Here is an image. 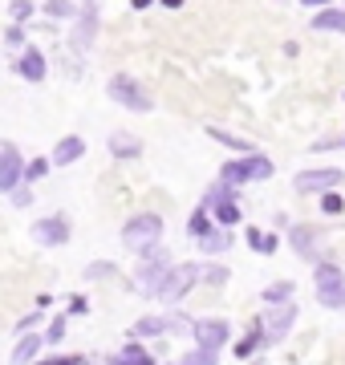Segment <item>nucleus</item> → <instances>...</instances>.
<instances>
[{"mask_svg": "<svg viewBox=\"0 0 345 365\" xmlns=\"http://www.w3.org/2000/svg\"><path fill=\"white\" fill-rule=\"evenodd\" d=\"M268 175H272V163L264 155H252V150L240 163H224V170H220L224 187H236V182H248V179H268Z\"/></svg>", "mask_w": 345, "mask_h": 365, "instance_id": "nucleus-1", "label": "nucleus"}, {"mask_svg": "<svg viewBox=\"0 0 345 365\" xmlns=\"http://www.w3.org/2000/svg\"><path fill=\"white\" fill-rule=\"evenodd\" d=\"M159 235H163L159 215H134V220L122 227V240H126V248H134V252H150Z\"/></svg>", "mask_w": 345, "mask_h": 365, "instance_id": "nucleus-2", "label": "nucleus"}, {"mask_svg": "<svg viewBox=\"0 0 345 365\" xmlns=\"http://www.w3.org/2000/svg\"><path fill=\"white\" fill-rule=\"evenodd\" d=\"M341 292H345V276L337 264H317V300L325 309H341Z\"/></svg>", "mask_w": 345, "mask_h": 365, "instance_id": "nucleus-3", "label": "nucleus"}, {"mask_svg": "<svg viewBox=\"0 0 345 365\" xmlns=\"http://www.w3.org/2000/svg\"><path fill=\"white\" fill-rule=\"evenodd\" d=\"M200 276V268L195 264H179V268H171V272H163V284L155 288L163 300H175V297H183L187 288H191V280Z\"/></svg>", "mask_w": 345, "mask_h": 365, "instance_id": "nucleus-4", "label": "nucleus"}, {"mask_svg": "<svg viewBox=\"0 0 345 365\" xmlns=\"http://www.w3.org/2000/svg\"><path fill=\"white\" fill-rule=\"evenodd\" d=\"M110 98L122 102V106H130V110H150V93H146L134 78H114L110 81Z\"/></svg>", "mask_w": 345, "mask_h": 365, "instance_id": "nucleus-5", "label": "nucleus"}, {"mask_svg": "<svg viewBox=\"0 0 345 365\" xmlns=\"http://www.w3.org/2000/svg\"><path fill=\"white\" fill-rule=\"evenodd\" d=\"M345 175L341 170H301V175H297V187H301V191H329V187H337V182H341Z\"/></svg>", "mask_w": 345, "mask_h": 365, "instance_id": "nucleus-6", "label": "nucleus"}, {"mask_svg": "<svg viewBox=\"0 0 345 365\" xmlns=\"http://www.w3.org/2000/svg\"><path fill=\"white\" fill-rule=\"evenodd\" d=\"M195 341H200L203 349H220L227 341V321H195Z\"/></svg>", "mask_w": 345, "mask_h": 365, "instance_id": "nucleus-7", "label": "nucleus"}, {"mask_svg": "<svg viewBox=\"0 0 345 365\" xmlns=\"http://www.w3.org/2000/svg\"><path fill=\"white\" fill-rule=\"evenodd\" d=\"M292 321H297V304H284V309H272L268 313V325H264V333L268 337H284L292 329Z\"/></svg>", "mask_w": 345, "mask_h": 365, "instance_id": "nucleus-8", "label": "nucleus"}, {"mask_svg": "<svg viewBox=\"0 0 345 365\" xmlns=\"http://www.w3.org/2000/svg\"><path fill=\"white\" fill-rule=\"evenodd\" d=\"M21 155H16V150H4V155H0V187H4V191H13V182H21Z\"/></svg>", "mask_w": 345, "mask_h": 365, "instance_id": "nucleus-9", "label": "nucleus"}, {"mask_svg": "<svg viewBox=\"0 0 345 365\" xmlns=\"http://www.w3.org/2000/svg\"><path fill=\"white\" fill-rule=\"evenodd\" d=\"M33 235H37L41 244H66V235H69V223L66 220H45L33 227Z\"/></svg>", "mask_w": 345, "mask_h": 365, "instance_id": "nucleus-10", "label": "nucleus"}, {"mask_svg": "<svg viewBox=\"0 0 345 365\" xmlns=\"http://www.w3.org/2000/svg\"><path fill=\"white\" fill-rule=\"evenodd\" d=\"M212 203H215V220L224 223V227H232V223L240 220V207L224 195V187H220V191H212Z\"/></svg>", "mask_w": 345, "mask_h": 365, "instance_id": "nucleus-11", "label": "nucleus"}, {"mask_svg": "<svg viewBox=\"0 0 345 365\" xmlns=\"http://www.w3.org/2000/svg\"><path fill=\"white\" fill-rule=\"evenodd\" d=\"M81 150H86V143L81 138H61L53 150V163L57 167H66V163H73V158H81Z\"/></svg>", "mask_w": 345, "mask_h": 365, "instance_id": "nucleus-12", "label": "nucleus"}, {"mask_svg": "<svg viewBox=\"0 0 345 365\" xmlns=\"http://www.w3.org/2000/svg\"><path fill=\"white\" fill-rule=\"evenodd\" d=\"M317 227H292V248L301 252V256H317Z\"/></svg>", "mask_w": 345, "mask_h": 365, "instance_id": "nucleus-13", "label": "nucleus"}, {"mask_svg": "<svg viewBox=\"0 0 345 365\" xmlns=\"http://www.w3.org/2000/svg\"><path fill=\"white\" fill-rule=\"evenodd\" d=\"M313 29H333V33H345V13H337V9H321L313 21H309Z\"/></svg>", "mask_w": 345, "mask_h": 365, "instance_id": "nucleus-14", "label": "nucleus"}, {"mask_svg": "<svg viewBox=\"0 0 345 365\" xmlns=\"http://www.w3.org/2000/svg\"><path fill=\"white\" fill-rule=\"evenodd\" d=\"M110 150H114L118 158H134L138 150H143V143H138L134 134H114V138H110Z\"/></svg>", "mask_w": 345, "mask_h": 365, "instance_id": "nucleus-15", "label": "nucleus"}, {"mask_svg": "<svg viewBox=\"0 0 345 365\" xmlns=\"http://www.w3.org/2000/svg\"><path fill=\"white\" fill-rule=\"evenodd\" d=\"M21 78H29V81H41V78H45V61H41V53L29 49L25 57H21Z\"/></svg>", "mask_w": 345, "mask_h": 365, "instance_id": "nucleus-16", "label": "nucleus"}, {"mask_svg": "<svg viewBox=\"0 0 345 365\" xmlns=\"http://www.w3.org/2000/svg\"><path fill=\"white\" fill-rule=\"evenodd\" d=\"M264 337H268V333H264L260 325H256L252 333H248V337H244V341L236 345V357H252V353L260 349V345H264Z\"/></svg>", "mask_w": 345, "mask_h": 365, "instance_id": "nucleus-17", "label": "nucleus"}, {"mask_svg": "<svg viewBox=\"0 0 345 365\" xmlns=\"http://www.w3.org/2000/svg\"><path fill=\"white\" fill-rule=\"evenodd\" d=\"M200 240H203V248H207V252H224V248H232V235H227V232H212V227H207V232H203Z\"/></svg>", "mask_w": 345, "mask_h": 365, "instance_id": "nucleus-18", "label": "nucleus"}, {"mask_svg": "<svg viewBox=\"0 0 345 365\" xmlns=\"http://www.w3.org/2000/svg\"><path fill=\"white\" fill-rule=\"evenodd\" d=\"M212 138L224 143V146H232V150H244V155L252 150V143H244V138H236V134H227V130H215V126H212Z\"/></svg>", "mask_w": 345, "mask_h": 365, "instance_id": "nucleus-19", "label": "nucleus"}, {"mask_svg": "<svg viewBox=\"0 0 345 365\" xmlns=\"http://www.w3.org/2000/svg\"><path fill=\"white\" fill-rule=\"evenodd\" d=\"M163 329H171V321H155V317H150V321H138L134 333H138V337H150V333H163Z\"/></svg>", "mask_w": 345, "mask_h": 365, "instance_id": "nucleus-20", "label": "nucleus"}, {"mask_svg": "<svg viewBox=\"0 0 345 365\" xmlns=\"http://www.w3.org/2000/svg\"><path fill=\"white\" fill-rule=\"evenodd\" d=\"M284 297H292V280H280V284H272V288L264 292L268 304H277V300H284Z\"/></svg>", "mask_w": 345, "mask_h": 365, "instance_id": "nucleus-21", "label": "nucleus"}, {"mask_svg": "<svg viewBox=\"0 0 345 365\" xmlns=\"http://www.w3.org/2000/svg\"><path fill=\"white\" fill-rule=\"evenodd\" d=\"M321 207L329 211V215H337V211H341L345 203H341V195H333V187H329V191H321Z\"/></svg>", "mask_w": 345, "mask_h": 365, "instance_id": "nucleus-22", "label": "nucleus"}, {"mask_svg": "<svg viewBox=\"0 0 345 365\" xmlns=\"http://www.w3.org/2000/svg\"><path fill=\"white\" fill-rule=\"evenodd\" d=\"M37 349H41V341H37V337H25V341H21V349H16L13 357H21V361H29V357H37Z\"/></svg>", "mask_w": 345, "mask_h": 365, "instance_id": "nucleus-23", "label": "nucleus"}, {"mask_svg": "<svg viewBox=\"0 0 345 365\" xmlns=\"http://www.w3.org/2000/svg\"><path fill=\"white\" fill-rule=\"evenodd\" d=\"M118 361H138V365H146V361H150V353L138 349V345H130V349H122V353H118Z\"/></svg>", "mask_w": 345, "mask_h": 365, "instance_id": "nucleus-24", "label": "nucleus"}, {"mask_svg": "<svg viewBox=\"0 0 345 365\" xmlns=\"http://www.w3.org/2000/svg\"><path fill=\"white\" fill-rule=\"evenodd\" d=\"M207 227H212V223H207V215H203V211H195V215H191V223H187V232H191V235H203Z\"/></svg>", "mask_w": 345, "mask_h": 365, "instance_id": "nucleus-25", "label": "nucleus"}, {"mask_svg": "<svg viewBox=\"0 0 345 365\" xmlns=\"http://www.w3.org/2000/svg\"><path fill=\"white\" fill-rule=\"evenodd\" d=\"M256 252H264V256H272V252H277V235H272V232H264L260 240H256Z\"/></svg>", "mask_w": 345, "mask_h": 365, "instance_id": "nucleus-26", "label": "nucleus"}, {"mask_svg": "<svg viewBox=\"0 0 345 365\" xmlns=\"http://www.w3.org/2000/svg\"><path fill=\"white\" fill-rule=\"evenodd\" d=\"M200 276H207V284H224V280H227L224 268H200Z\"/></svg>", "mask_w": 345, "mask_h": 365, "instance_id": "nucleus-27", "label": "nucleus"}, {"mask_svg": "<svg viewBox=\"0 0 345 365\" xmlns=\"http://www.w3.org/2000/svg\"><path fill=\"white\" fill-rule=\"evenodd\" d=\"M49 13H53V16H69V13H73V4H69V0H49Z\"/></svg>", "mask_w": 345, "mask_h": 365, "instance_id": "nucleus-28", "label": "nucleus"}, {"mask_svg": "<svg viewBox=\"0 0 345 365\" xmlns=\"http://www.w3.org/2000/svg\"><path fill=\"white\" fill-rule=\"evenodd\" d=\"M187 361H191V365H195V361H200V365H207V361H215V349H200V353H187Z\"/></svg>", "mask_w": 345, "mask_h": 365, "instance_id": "nucleus-29", "label": "nucleus"}, {"mask_svg": "<svg viewBox=\"0 0 345 365\" xmlns=\"http://www.w3.org/2000/svg\"><path fill=\"white\" fill-rule=\"evenodd\" d=\"M45 170H49V163H45V158H37V163H33V167H29V179H41V175H45Z\"/></svg>", "mask_w": 345, "mask_h": 365, "instance_id": "nucleus-30", "label": "nucleus"}, {"mask_svg": "<svg viewBox=\"0 0 345 365\" xmlns=\"http://www.w3.org/2000/svg\"><path fill=\"white\" fill-rule=\"evenodd\" d=\"M90 276H114V268H110V264H93Z\"/></svg>", "mask_w": 345, "mask_h": 365, "instance_id": "nucleus-31", "label": "nucleus"}, {"mask_svg": "<svg viewBox=\"0 0 345 365\" xmlns=\"http://www.w3.org/2000/svg\"><path fill=\"white\" fill-rule=\"evenodd\" d=\"M61 333H66V321H53V329H49V341H57Z\"/></svg>", "mask_w": 345, "mask_h": 365, "instance_id": "nucleus-32", "label": "nucleus"}, {"mask_svg": "<svg viewBox=\"0 0 345 365\" xmlns=\"http://www.w3.org/2000/svg\"><path fill=\"white\" fill-rule=\"evenodd\" d=\"M163 4H167V9H179V4H183V0H163Z\"/></svg>", "mask_w": 345, "mask_h": 365, "instance_id": "nucleus-33", "label": "nucleus"}, {"mask_svg": "<svg viewBox=\"0 0 345 365\" xmlns=\"http://www.w3.org/2000/svg\"><path fill=\"white\" fill-rule=\"evenodd\" d=\"M130 4H134V9H146V4H150V0H130Z\"/></svg>", "mask_w": 345, "mask_h": 365, "instance_id": "nucleus-34", "label": "nucleus"}, {"mask_svg": "<svg viewBox=\"0 0 345 365\" xmlns=\"http://www.w3.org/2000/svg\"><path fill=\"white\" fill-rule=\"evenodd\" d=\"M305 4H329V0H305Z\"/></svg>", "mask_w": 345, "mask_h": 365, "instance_id": "nucleus-35", "label": "nucleus"}, {"mask_svg": "<svg viewBox=\"0 0 345 365\" xmlns=\"http://www.w3.org/2000/svg\"><path fill=\"white\" fill-rule=\"evenodd\" d=\"M341 309H345V292H341Z\"/></svg>", "mask_w": 345, "mask_h": 365, "instance_id": "nucleus-36", "label": "nucleus"}]
</instances>
